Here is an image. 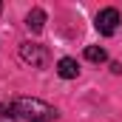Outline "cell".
<instances>
[{"label": "cell", "instance_id": "obj_1", "mask_svg": "<svg viewBox=\"0 0 122 122\" xmlns=\"http://www.w3.org/2000/svg\"><path fill=\"white\" fill-rule=\"evenodd\" d=\"M11 108H14L17 117H23V119H29V122H51L57 117V111H54L48 102H43V99H29V97L14 99Z\"/></svg>", "mask_w": 122, "mask_h": 122}, {"label": "cell", "instance_id": "obj_2", "mask_svg": "<svg viewBox=\"0 0 122 122\" xmlns=\"http://www.w3.org/2000/svg\"><path fill=\"white\" fill-rule=\"evenodd\" d=\"M20 57H23V62H29L34 68H43V65L48 62V51H46L40 43H23V46H20Z\"/></svg>", "mask_w": 122, "mask_h": 122}, {"label": "cell", "instance_id": "obj_3", "mask_svg": "<svg viewBox=\"0 0 122 122\" xmlns=\"http://www.w3.org/2000/svg\"><path fill=\"white\" fill-rule=\"evenodd\" d=\"M119 26V11L117 9H102L97 14V31L99 34H114Z\"/></svg>", "mask_w": 122, "mask_h": 122}, {"label": "cell", "instance_id": "obj_4", "mask_svg": "<svg viewBox=\"0 0 122 122\" xmlns=\"http://www.w3.org/2000/svg\"><path fill=\"white\" fill-rule=\"evenodd\" d=\"M57 74H60L62 80H74V77L80 74V65H77V60H71V57H62V60L57 62Z\"/></svg>", "mask_w": 122, "mask_h": 122}, {"label": "cell", "instance_id": "obj_5", "mask_svg": "<svg viewBox=\"0 0 122 122\" xmlns=\"http://www.w3.org/2000/svg\"><path fill=\"white\" fill-rule=\"evenodd\" d=\"M43 23H46V11L43 9H31L29 17H26V26L31 31H43Z\"/></svg>", "mask_w": 122, "mask_h": 122}, {"label": "cell", "instance_id": "obj_6", "mask_svg": "<svg viewBox=\"0 0 122 122\" xmlns=\"http://www.w3.org/2000/svg\"><path fill=\"white\" fill-rule=\"evenodd\" d=\"M85 60H91V62H105V60H108V54H105V48H99V46H88V48H85Z\"/></svg>", "mask_w": 122, "mask_h": 122}, {"label": "cell", "instance_id": "obj_7", "mask_svg": "<svg viewBox=\"0 0 122 122\" xmlns=\"http://www.w3.org/2000/svg\"><path fill=\"white\" fill-rule=\"evenodd\" d=\"M0 9H3V6H0Z\"/></svg>", "mask_w": 122, "mask_h": 122}]
</instances>
